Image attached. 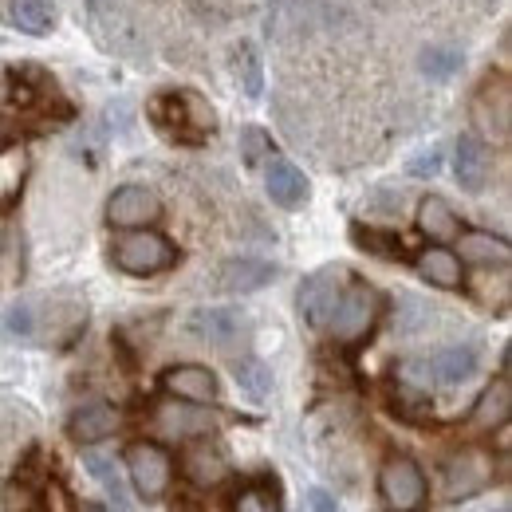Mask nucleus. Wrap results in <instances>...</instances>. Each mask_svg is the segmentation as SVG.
<instances>
[{"label": "nucleus", "mask_w": 512, "mask_h": 512, "mask_svg": "<svg viewBox=\"0 0 512 512\" xmlns=\"http://www.w3.org/2000/svg\"><path fill=\"white\" fill-rule=\"evenodd\" d=\"M414 225H418V233H422L430 245H453L457 233H461V217H457V209L449 205L446 197H438V193H430V197L418 201V217H414Z\"/></svg>", "instance_id": "f3484780"}, {"label": "nucleus", "mask_w": 512, "mask_h": 512, "mask_svg": "<svg viewBox=\"0 0 512 512\" xmlns=\"http://www.w3.org/2000/svg\"><path fill=\"white\" fill-rule=\"evenodd\" d=\"M264 190H268V197H272L280 209H300V205H308V197H312V182H308V174H304L296 162L272 154V158L264 162Z\"/></svg>", "instance_id": "9d476101"}, {"label": "nucleus", "mask_w": 512, "mask_h": 512, "mask_svg": "<svg viewBox=\"0 0 512 512\" xmlns=\"http://www.w3.org/2000/svg\"><path fill=\"white\" fill-rule=\"evenodd\" d=\"M83 465H87V473L107 489V497H111L115 512H130L127 485H123V477H119V465H115L107 453H87V457H83Z\"/></svg>", "instance_id": "b1692460"}, {"label": "nucleus", "mask_w": 512, "mask_h": 512, "mask_svg": "<svg viewBox=\"0 0 512 512\" xmlns=\"http://www.w3.org/2000/svg\"><path fill=\"white\" fill-rule=\"evenodd\" d=\"M229 64H233V75L241 79V87H245V95H260L264 91V67H260V56H256L253 44H237L233 48V56H229Z\"/></svg>", "instance_id": "a878e982"}, {"label": "nucleus", "mask_w": 512, "mask_h": 512, "mask_svg": "<svg viewBox=\"0 0 512 512\" xmlns=\"http://www.w3.org/2000/svg\"><path fill=\"white\" fill-rule=\"evenodd\" d=\"M40 512H75V501L67 497L60 481H48V485L40 489Z\"/></svg>", "instance_id": "2f4dec72"}, {"label": "nucleus", "mask_w": 512, "mask_h": 512, "mask_svg": "<svg viewBox=\"0 0 512 512\" xmlns=\"http://www.w3.org/2000/svg\"><path fill=\"white\" fill-rule=\"evenodd\" d=\"M190 331L209 347H233L245 335V320L233 308H197L190 316Z\"/></svg>", "instance_id": "a211bd4d"}, {"label": "nucleus", "mask_w": 512, "mask_h": 512, "mask_svg": "<svg viewBox=\"0 0 512 512\" xmlns=\"http://www.w3.org/2000/svg\"><path fill=\"white\" fill-rule=\"evenodd\" d=\"M509 418H512V383L509 375H501V379H493V383L477 394L465 426L473 434H493V430H505Z\"/></svg>", "instance_id": "f8f14e48"}, {"label": "nucleus", "mask_w": 512, "mask_h": 512, "mask_svg": "<svg viewBox=\"0 0 512 512\" xmlns=\"http://www.w3.org/2000/svg\"><path fill=\"white\" fill-rule=\"evenodd\" d=\"M75 512H107L103 505H75Z\"/></svg>", "instance_id": "c9c22d12"}, {"label": "nucleus", "mask_w": 512, "mask_h": 512, "mask_svg": "<svg viewBox=\"0 0 512 512\" xmlns=\"http://www.w3.org/2000/svg\"><path fill=\"white\" fill-rule=\"evenodd\" d=\"M111 260L127 276H158V272H166V268L178 264V249L162 233H154V229H127L115 241Z\"/></svg>", "instance_id": "20e7f679"}, {"label": "nucleus", "mask_w": 512, "mask_h": 512, "mask_svg": "<svg viewBox=\"0 0 512 512\" xmlns=\"http://www.w3.org/2000/svg\"><path fill=\"white\" fill-rule=\"evenodd\" d=\"M8 142H12V130H8V123H4V119H0V154H4V150H8Z\"/></svg>", "instance_id": "f704fd0d"}, {"label": "nucleus", "mask_w": 512, "mask_h": 512, "mask_svg": "<svg viewBox=\"0 0 512 512\" xmlns=\"http://www.w3.org/2000/svg\"><path fill=\"white\" fill-rule=\"evenodd\" d=\"M351 237H355V245H363L367 253H375V256H402V241H398V237H390V233H375V229L355 225V229H351Z\"/></svg>", "instance_id": "c756f323"}, {"label": "nucleus", "mask_w": 512, "mask_h": 512, "mask_svg": "<svg viewBox=\"0 0 512 512\" xmlns=\"http://www.w3.org/2000/svg\"><path fill=\"white\" fill-rule=\"evenodd\" d=\"M457 249H461V264H477V268H509L512 249L505 237L485 233V229H461L457 233Z\"/></svg>", "instance_id": "6ab92c4d"}, {"label": "nucleus", "mask_w": 512, "mask_h": 512, "mask_svg": "<svg viewBox=\"0 0 512 512\" xmlns=\"http://www.w3.org/2000/svg\"><path fill=\"white\" fill-rule=\"evenodd\" d=\"M154 123L178 142H201L205 134L217 130V115L209 107V99H201L197 91H166L150 103Z\"/></svg>", "instance_id": "f03ea898"}, {"label": "nucleus", "mask_w": 512, "mask_h": 512, "mask_svg": "<svg viewBox=\"0 0 512 512\" xmlns=\"http://www.w3.org/2000/svg\"><path fill=\"white\" fill-rule=\"evenodd\" d=\"M162 390H166L170 398L197 402V406H209V402H217V394H221L217 375H213L209 367H197V363H182V367L162 371Z\"/></svg>", "instance_id": "2eb2a0df"}, {"label": "nucleus", "mask_w": 512, "mask_h": 512, "mask_svg": "<svg viewBox=\"0 0 512 512\" xmlns=\"http://www.w3.org/2000/svg\"><path fill=\"white\" fill-rule=\"evenodd\" d=\"M241 154H245V166H260L272 158V138L260 127H245L241 130Z\"/></svg>", "instance_id": "7c9ffc66"}, {"label": "nucleus", "mask_w": 512, "mask_h": 512, "mask_svg": "<svg viewBox=\"0 0 512 512\" xmlns=\"http://www.w3.org/2000/svg\"><path fill=\"white\" fill-rule=\"evenodd\" d=\"M438 170H442V146H430L418 158H410V174L414 178H434Z\"/></svg>", "instance_id": "473e14b6"}, {"label": "nucleus", "mask_w": 512, "mask_h": 512, "mask_svg": "<svg viewBox=\"0 0 512 512\" xmlns=\"http://www.w3.org/2000/svg\"><path fill=\"white\" fill-rule=\"evenodd\" d=\"M453 174L465 193H481L493 178V154L477 134H461L453 146Z\"/></svg>", "instance_id": "9b49d317"}, {"label": "nucleus", "mask_w": 512, "mask_h": 512, "mask_svg": "<svg viewBox=\"0 0 512 512\" xmlns=\"http://www.w3.org/2000/svg\"><path fill=\"white\" fill-rule=\"evenodd\" d=\"M154 430L170 442H193V438H209L217 430V414H209L205 406L197 402H182V398H170L154 410Z\"/></svg>", "instance_id": "0eeeda50"}, {"label": "nucleus", "mask_w": 512, "mask_h": 512, "mask_svg": "<svg viewBox=\"0 0 512 512\" xmlns=\"http://www.w3.org/2000/svg\"><path fill=\"white\" fill-rule=\"evenodd\" d=\"M162 217V197L150 186H119L107 201V221L115 229H150Z\"/></svg>", "instance_id": "6e6552de"}, {"label": "nucleus", "mask_w": 512, "mask_h": 512, "mask_svg": "<svg viewBox=\"0 0 512 512\" xmlns=\"http://www.w3.org/2000/svg\"><path fill=\"white\" fill-rule=\"evenodd\" d=\"M379 320H383V296L371 284H363V280H347L343 296H339V304L331 312L327 331L335 335V343L355 347V343L371 339V331L379 327Z\"/></svg>", "instance_id": "f257e3e1"}, {"label": "nucleus", "mask_w": 512, "mask_h": 512, "mask_svg": "<svg viewBox=\"0 0 512 512\" xmlns=\"http://www.w3.org/2000/svg\"><path fill=\"white\" fill-rule=\"evenodd\" d=\"M119 422L123 414L111 402H87L67 418V438L79 446H95V442H107L119 430Z\"/></svg>", "instance_id": "dca6fc26"}, {"label": "nucleus", "mask_w": 512, "mask_h": 512, "mask_svg": "<svg viewBox=\"0 0 512 512\" xmlns=\"http://www.w3.org/2000/svg\"><path fill=\"white\" fill-rule=\"evenodd\" d=\"M442 477H446L449 501L477 497L493 481V457L481 453V449H461V453H453L446 465H442Z\"/></svg>", "instance_id": "1a4fd4ad"}, {"label": "nucleus", "mask_w": 512, "mask_h": 512, "mask_svg": "<svg viewBox=\"0 0 512 512\" xmlns=\"http://www.w3.org/2000/svg\"><path fill=\"white\" fill-rule=\"evenodd\" d=\"M233 379H237V386H241L249 398H268V394H272V371H268L260 359H253V355H245V359L233 363Z\"/></svg>", "instance_id": "bb28decb"}, {"label": "nucleus", "mask_w": 512, "mask_h": 512, "mask_svg": "<svg viewBox=\"0 0 512 512\" xmlns=\"http://www.w3.org/2000/svg\"><path fill=\"white\" fill-rule=\"evenodd\" d=\"M390 406H394V414L398 418H406V422H426L430 418V394L426 390H418V386L410 383H398L394 386V398H390Z\"/></svg>", "instance_id": "cd10ccee"}, {"label": "nucleus", "mask_w": 512, "mask_h": 512, "mask_svg": "<svg viewBox=\"0 0 512 512\" xmlns=\"http://www.w3.org/2000/svg\"><path fill=\"white\" fill-rule=\"evenodd\" d=\"M481 367V351L473 343H449L438 347L430 359H426V371H430V383L434 386H461L469 383Z\"/></svg>", "instance_id": "ddd939ff"}, {"label": "nucleus", "mask_w": 512, "mask_h": 512, "mask_svg": "<svg viewBox=\"0 0 512 512\" xmlns=\"http://www.w3.org/2000/svg\"><path fill=\"white\" fill-rule=\"evenodd\" d=\"M276 276H280V268L268 264V260H260V256H233V260L221 264V272H217V288L229 292V296H249V292L268 288Z\"/></svg>", "instance_id": "4468645a"}, {"label": "nucleus", "mask_w": 512, "mask_h": 512, "mask_svg": "<svg viewBox=\"0 0 512 512\" xmlns=\"http://www.w3.org/2000/svg\"><path fill=\"white\" fill-rule=\"evenodd\" d=\"M379 497L386 501L390 512H418L430 497V485H426V473L418 461L410 457H386L383 469H379Z\"/></svg>", "instance_id": "39448f33"}, {"label": "nucleus", "mask_w": 512, "mask_h": 512, "mask_svg": "<svg viewBox=\"0 0 512 512\" xmlns=\"http://www.w3.org/2000/svg\"><path fill=\"white\" fill-rule=\"evenodd\" d=\"M123 465H127L130 489L146 505H158L170 493V485H174V457H170V449L158 446V442H134V446H127Z\"/></svg>", "instance_id": "7ed1b4c3"}, {"label": "nucleus", "mask_w": 512, "mask_h": 512, "mask_svg": "<svg viewBox=\"0 0 512 512\" xmlns=\"http://www.w3.org/2000/svg\"><path fill=\"white\" fill-rule=\"evenodd\" d=\"M182 469H186V477H190L193 485L217 489V485L229 477V457L217 446H209V442H197V446L182 457Z\"/></svg>", "instance_id": "412c9836"}, {"label": "nucleus", "mask_w": 512, "mask_h": 512, "mask_svg": "<svg viewBox=\"0 0 512 512\" xmlns=\"http://www.w3.org/2000/svg\"><path fill=\"white\" fill-rule=\"evenodd\" d=\"M418 64H422V71H426L430 79H449L457 67L465 64V56H461L457 48H426Z\"/></svg>", "instance_id": "c85d7f7f"}, {"label": "nucleus", "mask_w": 512, "mask_h": 512, "mask_svg": "<svg viewBox=\"0 0 512 512\" xmlns=\"http://www.w3.org/2000/svg\"><path fill=\"white\" fill-rule=\"evenodd\" d=\"M8 16H12V24L24 32V36H48L52 28H56V4L52 0H12V8H8Z\"/></svg>", "instance_id": "4be33fe9"}, {"label": "nucleus", "mask_w": 512, "mask_h": 512, "mask_svg": "<svg viewBox=\"0 0 512 512\" xmlns=\"http://www.w3.org/2000/svg\"><path fill=\"white\" fill-rule=\"evenodd\" d=\"M308 512H343V509H339V501L327 489H312L308 493Z\"/></svg>", "instance_id": "72a5a7b5"}, {"label": "nucleus", "mask_w": 512, "mask_h": 512, "mask_svg": "<svg viewBox=\"0 0 512 512\" xmlns=\"http://www.w3.org/2000/svg\"><path fill=\"white\" fill-rule=\"evenodd\" d=\"M343 284H347V272H343L339 264L316 268V272H312V276L300 284L296 304H300V316H304V323H308V327L327 331L331 312H335V304H339V296H343Z\"/></svg>", "instance_id": "423d86ee"}, {"label": "nucleus", "mask_w": 512, "mask_h": 512, "mask_svg": "<svg viewBox=\"0 0 512 512\" xmlns=\"http://www.w3.org/2000/svg\"><path fill=\"white\" fill-rule=\"evenodd\" d=\"M40 331V316L32 304H12L4 316H0V335L12 339V343H32Z\"/></svg>", "instance_id": "393cba45"}, {"label": "nucleus", "mask_w": 512, "mask_h": 512, "mask_svg": "<svg viewBox=\"0 0 512 512\" xmlns=\"http://www.w3.org/2000/svg\"><path fill=\"white\" fill-rule=\"evenodd\" d=\"M229 512H280V489L272 477H260V481H249L233 493L229 501Z\"/></svg>", "instance_id": "5701e85b"}, {"label": "nucleus", "mask_w": 512, "mask_h": 512, "mask_svg": "<svg viewBox=\"0 0 512 512\" xmlns=\"http://www.w3.org/2000/svg\"><path fill=\"white\" fill-rule=\"evenodd\" d=\"M174 512H190V509H174Z\"/></svg>", "instance_id": "e433bc0d"}, {"label": "nucleus", "mask_w": 512, "mask_h": 512, "mask_svg": "<svg viewBox=\"0 0 512 512\" xmlns=\"http://www.w3.org/2000/svg\"><path fill=\"white\" fill-rule=\"evenodd\" d=\"M414 268H418L422 280H430L434 288H446V292L465 284V264H461V256L453 253L449 245H430V249H422L418 260H414Z\"/></svg>", "instance_id": "aec40b11"}]
</instances>
